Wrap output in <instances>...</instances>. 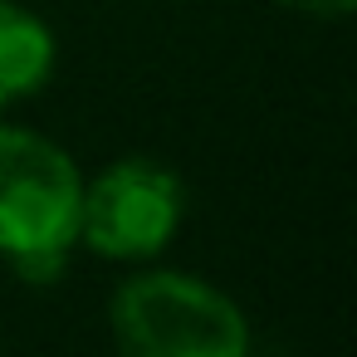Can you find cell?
I'll return each instance as SVG.
<instances>
[{
    "label": "cell",
    "mask_w": 357,
    "mask_h": 357,
    "mask_svg": "<svg viewBox=\"0 0 357 357\" xmlns=\"http://www.w3.org/2000/svg\"><path fill=\"white\" fill-rule=\"evenodd\" d=\"M6 259L15 264L20 279H30V284H54V279L64 274V264H69V250H20V255H6Z\"/></svg>",
    "instance_id": "5b68a950"
},
{
    "label": "cell",
    "mask_w": 357,
    "mask_h": 357,
    "mask_svg": "<svg viewBox=\"0 0 357 357\" xmlns=\"http://www.w3.org/2000/svg\"><path fill=\"white\" fill-rule=\"evenodd\" d=\"M79 167L45 137L0 128V255L69 250L79 240Z\"/></svg>",
    "instance_id": "7a4b0ae2"
},
{
    "label": "cell",
    "mask_w": 357,
    "mask_h": 357,
    "mask_svg": "<svg viewBox=\"0 0 357 357\" xmlns=\"http://www.w3.org/2000/svg\"><path fill=\"white\" fill-rule=\"evenodd\" d=\"M186 191L176 172L162 162H113L79 201V235L93 255L108 259H147L181 225Z\"/></svg>",
    "instance_id": "3957f363"
},
{
    "label": "cell",
    "mask_w": 357,
    "mask_h": 357,
    "mask_svg": "<svg viewBox=\"0 0 357 357\" xmlns=\"http://www.w3.org/2000/svg\"><path fill=\"white\" fill-rule=\"evenodd\" d=\"M54 74V35L25 6L0 0V108L40 93Z\"/></svg>",
    "instance_id": "277c9868"
},
{
    "label": "cell",
    "mask_w": 357,
    "mask_h": 357,
    "mask_svg": "<svg viewBox=\"0 0 357 357\" xmlns=\"http://www.w3.org/2000/svg\"><path fill=\"white\" fill-rule=\"evenodd\" d=\"M279 6H289L298 15H318V20H342L357 0H279Z\"/></svg>",
    "instance_id": "8992f818"
},
{
    "label": "cell",
    "mask_w": 357,
    "mask_h": 357,
    "mask_svg": "<svg viewBox=\"0 0 357 357\" xmlns=\"http://www.w3.org/2000/svg\"><path fill=\"white\" fill-rule=\"evenodd\" d=\"M123 357H250L245 313L191 274H142L113 294Z\"/></svg>",
    "instance_id": "6da1fadb"
}]
</instances>
